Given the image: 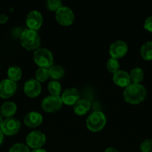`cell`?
I'll list each match as a JSON object with an SVG mask.
<instances>
[{"instance_id": "obj_25", "label": "cell", "mask_w": 152, "mask_h": 152, "mask_svg": "<svg viewBox=\"0 0 152 152\" xmlns=\"http://www.w3.org/2000/svg\"><path fill=\"white\" fill-rule=\"evenodd\" d=\"M9 152H31L28 145L21 142L15 143L10 147Z\"/></svg>"}, {"instance_id": "obj_28", "label": "cell", "mask_w": 152, "mask_h": 152, "mask_svg": "<svg viewBox=\"0 0 152 152\" xmlns=\"http://www.w3.org/2000/svg\"><path fill=\"white\" fill-rule=\"evenodd\" d=\"M144 28L149 32H152V16H148L145 19L144 23Z\"/></svg>"}, {"instance_id": "obj_33", "label": "cell", "mask_w": 152, "mask_h": 152, "mask_svg": "<svg viewBox=\"0 0 152 152\" xmlns=\"http://www.w3.org/2000/svg\"><path fill=\"white\" fill-rule=\"evenodd\" d=\"M2 123H3L2 117H1V116L0 115V128H1V124H2Z\"/></svg>"}, {"instance_id": "obj_7", "label": "cell", "mask_w": 152, "mask_h": 152, "mask_svg": "<svg viewBox=\"0 0 152 152\" xmlns=\"http://www.w3.org/2000/svg\"><path fill=\"white\" fill-rule=\"evenodd\" d=\"M46 140V135L40 131H33L26 137L27 145L33 148H41L45 144Z\"/></svg>"}, {"instance_id": "obj_12", "label": "cell", "mask_w": 152, "mask_h": 152, "mask_svg": "<svg viewBox=\"0 0 152 152\" xmlns=\"http://www.w3.org/2000/svg\"><path fill=\"white\" fill-rule=\"evenodd\" d=\"M42 90L40 82L35 79H30L27 80L24 84V91L31 97H35L38 96Z\"/></svg>"}, {"instance_id": "obj_3", "label": "cell", "mask_w": 152, "mask_h": 152, "mask_svg": "<svg viewBox=\"0 0 152 152\" xmlns=\"http://www.w3.org/2000/svg\"><path fill=\"white\" fill-rule=\"evenodd\" d=\"M86 126L94 132L101 131L107 123V117L101 111H94L88 116L86 119Z\"/></svg>"}, {"instance_id": "obj_8", "label": "cell", "mask_w": 152, "mask_h": 152, "mask_svg": "<svg viewBox=\"0 0 152 152\" xmlns=\"http://www.w3.org/2000/svg\"><path fill=\"white\" fill-rule=\"evenodd\" d=\"M20 126V121L18 119L15 117H8L3 120L0 129L4 134L13 135L19 132Z\"/></svg>"}, {"instance_id": "obj_16", "label": "cell", "mask_w": 152, "mask_h": 152, "mask_svg": "<svg viewBox=\"0 0 152 152\" xmlns=\"http://www.w3.org/2000/svg\"><path fill=\"white\" fill-rule=\"evenodd\" d=\"M16 109H17V106L15 102L7 101L1 105L0 112H1V116L8 118V117H12V116L15 114Z\"/></svg>"}, {"instance_id": "obj_1", "label": "cell", "mask_w": 152, "mask_h": 152, "mask_svg": "<svg viewBox=\"0 0 152 152\" xmlns=\"http://www.w3.org/2000/svg\"><path fill=\"white\" fill-rule=\"evenodd\" d=\"M147 91L142 85L139 83H130L125 87L123 96L125 101L131 104H138L142 102L146 97Z\"/></svg>"}, {"instance_id": "obj_19", "label": "cell", "mask_w": 152, "mask_h": 152, "mask_svg": "<svg viewBox=\"0 0 152 152\" xmlns=\"http://www.w3.org/2000/svg\"><path fill=\"white\" fill-rule=\"evenodd\" d=\"M140 54L145 60H152V41L146 42L142 45Z\"/></svg>"}, {"instance_id": "obj_21", "label": "cell", "mask_w": 152, "mask_h": 152, "mask_svg": "<svg viewBox=\"0 0 152 152\" xmlns=\"http://www.w3.org/2000/svg\"><path fill=\"white\" fill-rule=\"evenodd\" d=\"M49 77L55 80H58L64 75V69L62 66L58 65H53L49 68Z\"/></svg>"}, {"instance_id": "obj_24", "label": "cell", "mask_w": 152, "mask_h": 152, "mask_svg": "<svg viewBox=\"0 0 152 152\" xmlns=\"http://www.w3.org/2000/svg\"><path fill=\"white\" fill-rule=\"evenodd\" d=\"M107 67L108 71L110 73H113L115 74L116 72H117L119 70V62L115 58H110L107 61Z\"/></svg>"}, {"instance_id": "obj_22", "label": "cell", "mask_w": 152, "mask_h": 152, "mask_svg": "<svg viewBox=\"0 0 152 152\" xmlns=\"http://www.w3.org/2000/svg\"><path fill=\"white\" fill-rule=\"evenodd\" d=\"M48 88L52 95L59 96L61 92V85L60 84L59 82L56 80H52L48 85Z\"/></svg>"}, {"instance_id": "obj_2", "label": "cell", "mask_w": 152, "mask_h": 152, "mask_svg": "<svg viewBox=\"0 0 152 152\" xmlns=\"http://www.w3.org/2000/svg\"><path fill=\"white\" fill-rule=\"evenodd\" d=\"M20 42L27 50H37L40 45L41 39L37 31L27 28L21 34Z\"/></svg>"}, {"instance_id": "obj_20", "label": "cell", "mask_w": 152, "mask_h": 152, "mask_svg": "<svg viewBox=\"0 0 152 152\" xmlns=\"http://www.w3.org/2000/svg\"><path fill=\"white\" fill-rule=\"evenodd\" d=\"M130 77H131V81H132L134 83H139L143 80L144 71L141 68L136 67L131 71Z\"/></svg>"}, {"instance_id": "obj_11", "label": "cell", "mask_w": 152, "mask_h": 152, "mask_svg": "<svg viewBox=\"0 0 152 152\" xmlns=\"http://www.w3.org/2000/svg\"><path fill=\"white\" fill-rule=\"evenodd\" d=\"M43 15L38 10H31L28 13L26 17V24L28 28L32 30H37L40 28L43 23Z\"/></svg>"}, {"instance_id": "obj_27", "label": "cell", "mask_w": 152, "mask_h": 152, "mask_svg": "<svg viewBox=\"0 0 152 152\" xmlns=\"http://www.w3.org/2000/svg\"><path fill=\"white\" fill-rule=\"evenodd\" d=\"M142 152H152V139H147L142 141L140 145Z\"/></svg>"}, {"instance_id": "obj_18", "label": "cell", "mask_w": 152, "mask_h": 152, "mask_svg": "<svg viewBox=\"0 0 152 152\" xmlns=\"http://www.w3.org/2000/svg\"><path fill=\"white\" fill-rule=\"evenodd\" d=\"M22 69L18 65H11L7 69V77H8L9 80H12V81L16 82L19 80L22 77Z\"/></svg>"}, {"instance_id": "obj_17", "label": "cell", "mask_w": 152, "mask_h": 152, "mask_svg": "<svg viewBox=\"0 0 152 152\" xmlns=\"http://www.w3.org/2000/svg\"><path fill=\"white\" fill-rule=\"evenodd\" d=\"M91 103L89 100L85 99H80L74 105L73 109L75 113L78 115H83L89 110Z\"/></svg>"}, {"instance_id": "obj_15", "label": "cell", "mask_w": 152, "mask_h": 152, "mask_svg": "<svg viewBox=\"0 0 152 152\" xmlns=\"http://www.w3.org/2000/svg\"><path fill=\"white\" fill-rule=\"evenodd\" d=\"M25 125L29 127H37L43 122V116L37 111H31L24 117Z\"/></svg>"}, {"instance_id": "obj_14", "label": "cell", "mask_w": 152, "mask_h": 152, "mask_svg": "<svg viewBox=\"0 0 152 152\" xmlns=\"http://www.w3.org/2000/svg\"><path fill=\"white\" fill-rule=\"evenodd\" d=\"M113 82L115 84L120 87H127L131 83L130 74L124 70H119L117 72L113 74Z\"/></svg>"}, {"instance_id": "obj_32", "label": "cell", "mask_w": 152, "mask_h": 152, "mask_svg": "<svg viewBox=\"0 0 152 152\" xmlns=\"http://www.w3.org/2000/svg\"><path fill=\"white\" fill-rule=\"evenodd\" d=\"M31 152H47V151H46L45 149H43V148H34V149L33 150V151H31Z\"/></svg>"}, {"instance_id": "obj_26", "label": "cell", "mask_w": 152, "mask_h": 152, "mask_svg": "<svg viewBox=\"0 0 152 152\" xmlns=\"http://www.w3.org/2000/svg\"><path fill=\"white\" fill-rule=\"evenodd\" d=\"M62 6L61 0H48L46 1V7L50 10H57Z\"/></svg>"}, {"instance_id": "obj_29", "label": "cell", "mask_w": 152, "mask_h": 152, "mask_svg": "<svg viewBox=\"0 0 152 152\" xmlns=\"http://www.w3.org/2000/svg\"><path fill=\"white\" fill-rule=\"evenodd\" d=\"M8 20V16L6 14L0 15V24H4Z\"/></svg>"}, {"instance_id": "obj_9", "label": "cell", "mask_w": 152, "mask_h": 152, "mask_svg": "<svg viewBox=\"0 0 152 152\" xmlns=\"http://www.w3.org/2000/svg\"><path fill=\"white\" fill-rule=\"evenodd\" d=\"M128 50V45L123 40H116L110 45L109 52L112 58L117 59L125 56Z\"/></svg>"}, {"instance_id": "obj_23", "label": "cell", "mask_w": 152, "mask_h": 152, "mask_svg": "<svg viewBox=\"0 0 152 152\" xmlns=\"http://www.w3.org/2000/svg\"><path fill=\"white\" fill-rule=\"evenodd\" d=\"M36 79L39 82H45L49 77V68H39L36 71Z\"/></svg>"}, {"instance_id": "obj_31", "label": "cell", "mask_w": 152, "mask_h": 152, "mask_svg": "<svg viewBox=\"0 0 152 152\" xmlns=\"http://www.w3.org/2000/svg\"><path fill=\"white\" fill-rule=\"evenodd\" d=\"M3 140H4V134H3V132H1V130L0 129V145L2 144Z\"/></svg>"}, {"instance_id": "obj_4", "label": "cell", "mask_w": 152, "mask_h": 152, "mask_svg": "<svg viewBox=\"0 0 152 152\" xmlns=\"http://www.w3.org/2000/svg\"><path fill=\"white\" fill-rule=\"evenodd\" d=\"M34 60L40 68H50L54 63V57L52 52L47 48H38L34 51Z\"/></svg>"}, {"instance_id": "obj_30", "label": "cell", "mask_w": 152, "mask_h": 152, "mask_svg": "<svg viewBox=\"0 0 152 152\" xmlns=\"http://www.w3.org/2000/svg\"><path fill=\"white\" fill-rule=\"evenodd\" d=\"M104 152H119L116 148H113V147H109V148H106Z\"/></svg>"}, {"instance_id": "obj_6", "label": "cell", "mask_w": 152, "mask_h": 152, "mask_svg": "<svg viewBox=\"0 0 152 152\" xmlns=\"http://www.w3.org/2000/svg\"><path fill=\"white\" fill-rule=\"evenodd\" d=\"M63 105V101L60 96L49 95L43 99L41 106L47 112H53L59 110Z\"/></svg>"}, {"instance_id": "obj_10", "label": "cell", "mask_w": 152, "mask_h": 152, "mask_svg": "<svg viewBox=\"0 0 152 152\" xmlns=\"http://www.w3.org/2000/svg\"><path fill=\"white\" fill-rule=\"evenodd\" d=\"M16 83L9 79L0 82V96L1 98H9L16 92Z\"/></svg>"}, {"instance_id": "obj_13", "label": "cell", "mask_w": 152, "mask_h": 152, "mask_svg": "<svg viewBox=\"0 0 152 152\" xmlns=\"http://www.w3.org/2000/svg\"><path fill=\"white\" fill-rule=\"evenodd\" d=\"M61 97L63 102L66 105H75L79 100L80 94L77 89L75 88H69L63 92Z\"/></svg>"}, {"instance_id": "obj_5", "label": "cell", "mask_w": 152, "mask_h": 152, "mask_svg": "<svg viewBox=\"0 0 152 152\" xmlns=\"http://www.w3.org/2000/svg\"><path fill=\"white\" fill-rule=\"evenodd\" d=\"M55 18L61 25L67 26L70 25L73 22L75 15L70 7L62 5L58 10H56Z\"/></svg>"}]
</instances>
